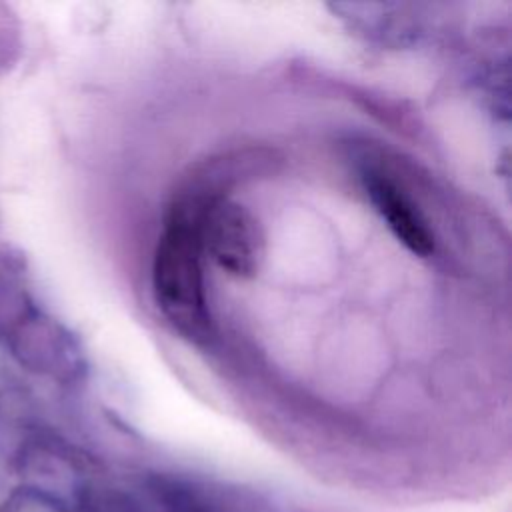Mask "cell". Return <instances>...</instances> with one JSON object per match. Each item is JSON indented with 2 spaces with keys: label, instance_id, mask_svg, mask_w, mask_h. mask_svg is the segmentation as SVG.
Segmentation results:
<instances>
[{
  "label": "cell",
  "instance_id": "obj_3",
  "mask_svg": "<svg viewBox=\"0 0 512 512\" xmlns=\"http://www.w3.org/2000/svg\"><path fill=\"white\" fill-rule=\"evenodd\" d=\"M366 188L370 194V200L374 202L380 216L386 220L392 234L414 254L428 256L434 250V236L418 212V208L412 204L410 196L398 186V182L374 168L366 174Z\"/></svg>",
  "mask_w": 512,
  "mask_h": 512
},
{
  "label": "cell",
  "instance_id": "obj_2",
  "mask_svg": "<svg viewBox=\"0 0 512 512\" xmlns=\"http://www.w3.org/2000/svg\"><path fill=\"white\" fill-rule=\"evenodd\" d=\"M202 248L216 264L230 274L248 276L254 272L262 252V236L254 218L240 204L230 200H208L200 220Z\"/></svg>",
  "mask_w": 512,
  "mask_h": 512
},
{
  "label": "cell",
  "instance_id": "obj_1",
  "mask_svg": "<svg viewBox=\"0 0 512 512\" xmlns=\"http://www.w3.org/2000/svg\"><path fill=\"white\" fill-rule=\"evenodd\" d=\"M206 202L200 196H182L170 208L152 264L156 304L172 326L192 340L206 338L210 328L200 266V220Z\"/></svg>",
  "mask_w": 512,
  "mask_h": 512
}]
</instances>
